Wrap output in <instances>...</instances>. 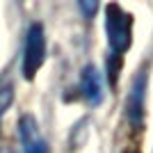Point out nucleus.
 Segmentation results:
<instances>
[{
	"label": "nucleus",
	"instance_id": "nucleus-1",
	"mask_svg": "<svg viewBox=\"0 0 153 153\" xmlns=\"http://www.w3.org/2000/svg\"><path fill=\"white\" fill-rule=\"evenodd\" d=\"M105 32H108L110 53L121 55L133 44V16L117 2H110L105 7Z\"/></svg>",
	"mask_w": 153,
	"mask_h": 153
},
{
	"label": "nucleus",
	"instance_id": "nucleus-2",
	"mask_svg": "<svg viewBox=\"0 0 153 153\" xmlns=\"http://www.w3.org/2000/svg\"><path fill=\"white\" fill-rule=\"evenodd\" d=\"M46 62V32L41 23H32L25 32V46H23V59H21V71L23 78L32 80L37 71Z\"/></svg>",
	"mask_w": 153,
	"mask_h": 153
},
{
	"label": "nucleus",
	"instance_id": "nucleus-3",
	"mask_svg": "<svg viewBox=\"0 0 153 153\" xmlns=\"http://www.w3.org/2000/svg\"><path fill=\"white\" fill-rule=\"evenodd\" d=\"M146 69L137 71V76L130 82V91L126 98V121L133 128H142L144 123V108H146Z\"/></svg>",
	"mask_w": 153,
	"mask_h": 153
},
{
	"label": "nucleus",
	"instance_id": "nucleus-4",
	"mask_svg": "<svg viewBox=\"0 0 153 153\" xmlns=\"http://www.w3.org/2000/svg\"><path fill=\"white\" fill-rule=\"evenodd\" d=\"M19 137L23 153H48V142L39 130V123L32 114H23L19 119Z\"/></svg>",
	"mask_w": 153,
	"mask_h": 153
},
{
	"label": "nucleus",
	"instance_id": "nucleus-5",
	"mask_svg": "<svg viewBox=\"0 0 153 153\" xmlns=\"http://www.w3.org/2000/svg\"><path fill=\"white\" fill-rule=\"evenodd\" d=\"M80 96H82L85 101L89 103V105H98V103L103 101V96H105V91H103V76L101 71L96 69V66H85L82 73H80Z\"/></svg>",
	"mask_w": 153,
	"mask_h": 153
},
{
	"label": "nucleus",
	"instance_id": "nucleus-6",
	"mask_svg": "<svg viewBox=\"0 0 153 153\" xmlns=\"http://www.w3.org/2000/svg\"><path fill=\"white\" fill-rule=\"evenodd\" d=\"M12 103H14V85L5 80V82H0V121H2L5 112L12 108Z\"/></svg>",
	"mask_w": 153,
	"mask_h": 153
},
{
	"label": "nucleus",
	"instance_id": "nucleus-7",
	"mask_svg": "<svg viewBox=\"0 0 153 153\" xmlns=\"http://www.w3.org/2000/svg\"><path fill=\"white\" fill-rule=\"evenodd\" d=\"M121 66H123V57H121V55L110 53V55H108V80H110L112 87L117 85V76L121 73Z\"/></svg>",
	"mask_w": 153,
	"mask_h": 153
},
{
	"label": "nucleus",
	"instance_id": "nucleus-8",
	"mask_svg": "<svg viewBox=\"0 0 153 153\" xmlns=\"http://www.w3.org/2000/svg\"><path fill=\"white\" fill-rule=\"evenodd\" d=\"M98 7H101V5L94 2V0H82V2H80V12H82L87 19H91V16L98 12Z\"/></svg>",
	"mask_w": 153,
	"mask_h": 153
},
{
	"label": "nucleus",
	"instance_id": "nucleus-9",
	"mask_svg": "<svg viewBox=\"0 0 153 153\" xmlns=\"http://www.w3.org/2000/svg\"><path fill=\"white\" fill-rule=\"evenodd\" d=\"M0 153H12V151H0Z\"/></svg>",
	"mask_w": 153,
	"mask_h": 153
}]
</instances>
